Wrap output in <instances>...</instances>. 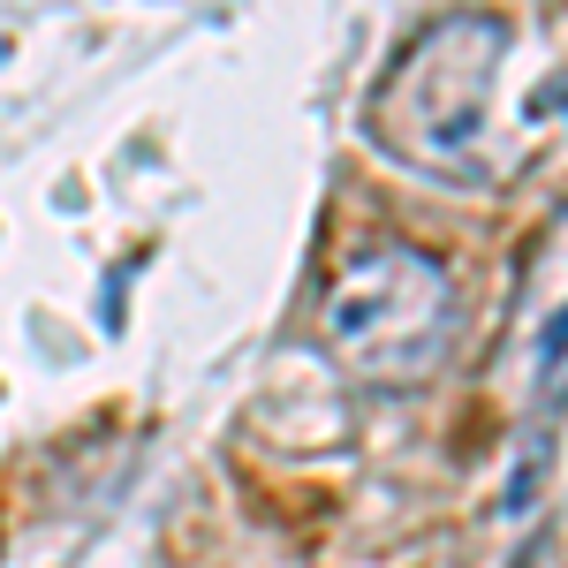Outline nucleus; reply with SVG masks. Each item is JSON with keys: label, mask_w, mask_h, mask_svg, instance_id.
<instances>
[{"label": "nucleus", "mask_w": 568, "mask_h": 568, "mask_svg": "<svg viewBox=\"0 0 568 568\" xmlns=\"http://www.w3.org/2000/svg\"><path fill=\"white\" fill-rule=\"evenodd\" d=\"M508 53V23L500 16H439L433 31L394 61V77L372 99V122L394 152L447 168V175L485 182V114H493V69Z\"/></svg>", "instance_id": "obj_1"}, {"label": "nucleus", "mask_w": 568, "mask_h": 568, "mask_svg": "<svg viewBox=\"0 0 568 568\" xmlns=\"http://www.w3.org/2000/svg\"><path fill=\"white\" fill-rule=\"evenodd\" d=\"M439 326H447V273L425 251L372 243L326 288V342L342 356H356L364 372H379V379L425 364Z\"/></svg>", "instance_id": "obj_2"}, {"label": "nucleus", "mask_w": 568, "mask_h": 568, "mask_svg": "<svg viewBox=\"0 0 568 568\" xmlns=\"http://www.w3.org/2000/svg\"><path fill=\"white\" fill-rule=\"evenodd\" d=\"M561 349H568V311L546 326V364H561Z\"/></svg>", "instance_id": "obj_3"}]
</instances>
